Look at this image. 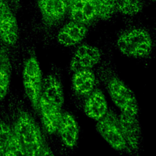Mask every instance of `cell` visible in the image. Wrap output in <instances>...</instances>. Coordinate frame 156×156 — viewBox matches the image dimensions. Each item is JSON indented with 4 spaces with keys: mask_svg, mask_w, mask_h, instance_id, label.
<instances>
[{
    "mask_svg": "<svg viewBox=\"0 0 156 156\" xmlns=\"http://www.w3.org/2000/svg\"><path fill=\"white\" fill-rule=\"evenodd\" d=\"M22 155L40 156L51 155L45 144L40 129L27 112H22L16 117L12 127Z\"/></svg>",
    "mask_w": 156,
    "mask_h": 156,
    "instance_id": "cell-1",
    "label": "cell"
},
{
    "mask_svg": "<svg viewBox=\"0 0 156 156\" xmlns=\"http://www.w3.org/2000/svg\"><path fill=\"white\" fill-rule=\"evenodd\" d=\"M116 44L121 54L138 59L148 57L153 48L150 34L140 27H133L123 32L118 37Z\"/></svg>",
    "mask_w": 156,
    "mask_h": 156,
    "instance_id": "cell-2",
    "label": "cell"
},
{
    "mask_svg": "<svg viewBox=\"0 0 156 156\" xmlns=\"http://www.w3.org/2000/svg\"><path fill=\"white\" fill-rule=\"evenodd\" d=\"M43 78L40 62L35 56H30L24 62L22 71V82L25 94L34 110L38 112Z\"/></svg>",
    "mask_w": 156,
    "mask_h": 156,
    "instance_id": "cell-3",
    "label": "cell"
},
{
    "mask_svg": "<svg viewBox=\"0 0 156 156\" xmlns=\"http://www.w3.org/2000/svg\"><path fill=\"white\" fill-rule=\"evenodd\" d=\"M107 91L120 113L138 117L139 105L136 97L122 80L117 77H111L107 83Z\"/></svg>",
    "mask_w": 156,
    "mask_h": 156,
    "instance_id": "cell-4",
    "label": "cell"
},
{
    "mask_svg": "<svg viewBox=\"0 0 156 156\" xmlns=\"http://www.w3.org/2000/svg\"><path fill=\"white\" fill-rule=\"evenodd\" d=\"M96 129L104 141L113 149L122 152L128 149L119 124L118 116L112 111L96 121Z\"/></svg>",
    "mask_w": 156,
    "mask_h": 156,
    "instance_id": "cell-5",
    "label": "cell"
},
{
    "mask_svg": "<svg viewBox=\"0 0 156 156\" xmlns=\"http://www.w3.org/2000/svg\"><path fill=\"white\" fill-rule=\"evenodd\" d=\"M37 4L41 21L47 27L57 26L68 15L66 0H37Z\"/></svg>",
    "mask_w": 156,
    "mask_h": 156,
    "instance_id": "cell-6",
    "label": "cell"
},
{
    "mask_svg": "<svg viewBox=\"0 0 156 156\" xmlns=\"http://www.w3.org/2000/svg\"><path fill=\"white\" fill-rule=\"evenodd\" d=\"M101 59L98 48L90 44H82L75 49L69 61V69L73 73L80 69H91Z\"/></svg>",
    "mask_w": 156,
    "mask_h": 156,
    "instance_id": "cell-7",
    "label": "cell"
},
{
    "mask_svg": "<svg viewBox=\"0 0 156 156\" xmlns=\"http://www.w3.org/2000/svg\"><path fill=\"white\" fill-rule=\"evenodd\" d=\"M62 108L40 96L38 112H39L42 126L46 132L49 135L57 133L62 115Z\"/></svg>",
    "mask_w": 156,
    "mask_h": 156,
    "instance_id": "cell-8",
    "label": "cell"
},
{
    "mask_svg": "<svg viewBox=\"0 0 156 156\" xmlns=\"http://www.w3.org/2000/svg\"><path fill=\"white\" fill-rule=\"evenodd\" d=\"M88 31V26L86 25L69 20L60 28L56 35V40L62 46H74L85 38Z\"/></svg>",
    "mask_w": 156,
    "mask_h": 156,
    "instance_id": "cell-9",
    "label": "cell"
},
{
    "mask_svg": "<svg viewBox=\"0 0 156 156\" xmlns=\"http://www.w3.org/2000/svg\"><path fill=\"white\" fill-rule=\"evenodd\" d=\"M118 121L128 149L137 151L141 141V129L137 116L120 113Z\"/></svg>",
    "mask_w": 156,
    "mask_h": 156,
    "instance_id": "cell-10",
    "label": "cell"
},
{
    "mask_svg": "<svg viewBox=\"0 0 156 156\" xmlns=\"http://www.w3.org/2000/svg\"><path fill=\"white\" fill-rule=\"evenodd\" d=\"M70 20L88 26L98 19L95 0H76L68 8Z\"/></svg>",
    "mask_w": 156,
    "mask_h": 156,
    "instance_id": "cell-11",
    "label": "cell"
},
{
    "mask_svg": "<svg viewBox=\"0 0 156 156\" xmlns=\"http://www.w3.org/2000/svg\"><path fill=\"white\" fill-rule=\"evenodd\" d=\"M19 38V27L15 14L9 5L0 16V40L6 46H14Z\"/></svg>",
    "mask_w": 156,
    "mask_h": 156,
    "instance_id": "cell-12",
    "label": "cell"
},
{
    "mask_svg": "<svg viewBox=\"0 0 156 156\" xmlns=\"http://www.w3.org/2000/svg\"><path fill=\"white\" fill-rule=\"evenodd\" d=\"M108 111L106 97L100 89L95 88L86 97L83 104V112L88 118L98 121L102 119Z\"/></svg>",
    "mask_w": 156,
    "mask_h": 156,
    "instance_id": "cell-13",
    "label": "cell"
},
{
    "mask_svg": "<svg viewBox=\"0 0 156 156\" xmlns=\"http://www.w3.org/2000/svg\"><path fill=\"white\" fill-rule=\"evenodd\" d=\"M63 144L68 148H73L77 144L79 128L74 116L68 112H62L57 132Z\"/></svg>",
    "mask_w": 156,
    "mask_h": 156,
    "instance_id": "cell-14",
    "label": "cell"
},
{
    "mask_svg": "<svg viewBox=\"0 0 156 156\" xmlns=\"http://www.w3.org/2000/svg\"><path fill=\"white\" fill-rule=\"evenodd\" d=\"M96 76L91 69L73 72L71 87L74 93L80 97H87L95 89Z\"/></svg>",
    "mask_w": 156,
    "mask_h": 156,
    "instance_id": "cell-15",
    "label": "cell"
},
{
    "mask_svg": "<svg viewBox=\"0 0 156 156\" xmlns=\"http://www.w3.org/2000/svg\"><path fill=\"white\" fill-rule=\"evenodd\" d=\"M0 155H22L12 127L3 121H0Z\"/></svg>",
    "mask_w": 156,
    "mask_h": 156,
    "instance_id": "cell-16",
    "label": "cell"
},
{
    "mask_svg": "<svg viewBox=\"0 0 156 156\" xmlns=\"http://www.w3.org/2000/svg\"><path fill=\"white\" fill-rule=\"evenodd\" d=\"M41 95L60 107H63L65 102L63 88L55 76L49 74L43 79Z\"/></svg>",
    "mask_w": 156,
    "mask_h": 156,
    "instance_id": "cell-17",
    "label": "cell"
},
{
    "mask_svg": "<svg viewBox=\"0 0 156 156\" xmlns=\"http://www.w3.org/2000/svg\"><path fill=\"white\" fill-rule=\"evenodd\" d=\"M116 11L119 13L133 16L141 13L144 8L143 0H115Z\"/></svg>",
    "mask_w": 156,
    "mask_h": 156,
    "instance_id": "cell-18",
    "label": "cell"
},
{
    "mask_svg": "<svg viewBox=\"0 0 156 156\" xmlns=\"http://www.w3.org/2000/svg\"><path fill=\"white\" fill-rule=\"evenodd\" d=\"M7 57L3 52L0 63V102L5 98L10 83V68Z\"/></svg>",
    "mask_w": 156,
    "mask_h": 156,
    "instance_id": "cell-19",
    "label": "cell"
},
{
    "mask_svg": "<svg viewBox=\"0 0 156 156\" xmlns=\"http://www.w3.org/2000/svg\"><path fill=\"white\" fill-rule=\"evenodd\" d=\"M98 19L101 21L110 20L117 12L115 0H95Z\"/></svg>",
    "mask_w": 156,
    "mask_h": 156,
    "instance_id": "cell-20",
    "label": "cell"
},
{
    "mask_svg": "<svg viewBox=\"0 0 156 156\" xmlns=\"http://www.w3.org/2000/svg\"><path fill=\"white\" fill-rule=\"evenodd\" d=\"M9 5V0H0V16Z\"/></svg>",
    "mask_w": 156,
    "mask_h": 156,
    "instance_id": "cell-21",
    "label": "cell"
},
{
    "mask_svg": "<svg viewBox=\"0 0 156 156\" xmlns=\"http://www.w3.org/2000/svg\"><path fill=\"white\" fill-rule=\"evenodd\" d=\"M66 2H67V4H68V8L69 7L76 1V0H66Z\"/></svg>",
    "mask_w": 156,
    "mask_h": 156,
    "instance_id": "cell-22",
    "label": "cell"
},
{
    "mask_svg": "<svg viewBox=\"0 0 156 156\" xmlns=\"http://www.w3.org/2000/svg\"><path fill=\"white\" fill-rule=\"evenodd\" d=\"M2 54H3V52H2V51H1V48H0V63H1V60H2Z\"/></svg>",
    "mask_w": 156,
    "mask_h": 156,
    "instance_id": "cell-23",
    "label": "cell"
},
{
    "mask_svg": "<svg viewBox=\"0 0 156 156\" xmlns=\"http://www.w3.org/2000/svg\"><path fill=\"white\" fill-rule=\"evenodd\" d=\"M151 1H152V2H154L155 1V0H150Z\"/></svg>",
    "mask_w": 156,
    "mask_h": 156,
    "instance_id": "cell-24",
    "label": "cell"
}]
</instances>
